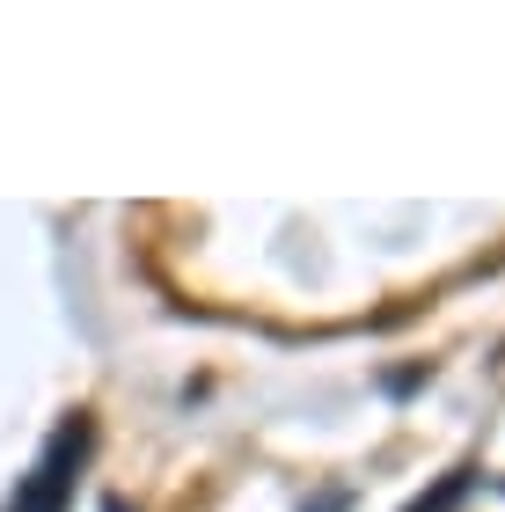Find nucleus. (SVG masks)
I'll list each match as a JSON object with an SVG mask.
<instances>
[{"label": "nucleus", "mask_w": 505, "mask_h": 512, "mask_svg": "<svg viewBox=\"0 0 505 512\" xmlns=\"http://www.w3.org/2000/svg\"><path fill=\"white\" fill-rule=\"evenodd\" d=\"M81 454H88V425H66V432L52 439V447H44V461L30 469V483L15 491V505H8V512H66Z\"/></svg>", "instance_id": "f257e3e1"}]
</instances>
